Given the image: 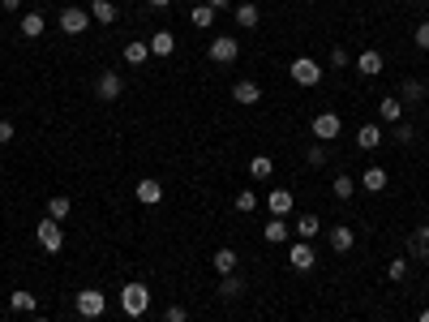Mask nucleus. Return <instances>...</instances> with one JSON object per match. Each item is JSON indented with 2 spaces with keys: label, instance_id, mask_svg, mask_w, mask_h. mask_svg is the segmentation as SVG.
<instances>
[{
  "label": "nucleus",
  "instance_id": "nucleus-14",
  "mask_svg": "<svg viewBox=\"0 0 429 322\" xmlns=\"http://www.w3.org/2000/svg\"><path fill=\"white\" fill-rule=\"evenodd\" d=\"M326 241H331V250H335V254H348V250H352V241H357V232H352L348 224H339V228L326 232Z\"/></svg>",
  "mask_w": 429,
  "mask_h": 322
},
{
  "label": "nucleus",
  "instance_id": "nucleus-5",
  "mask_svg": "<svg viewBox=\"0 0 429 322\" xmlns=\"http://www.w3.org/2000/svg\"><path fill=\"white\" fill-rule=\"evenodd\" d=\"M73 305H78V318H104V309H108V296L99 292V288H82Z\"/></svg>",
  "mask_w": 429,
  "mask_h": 322
},
{
  "label": "nucleus",
  "instance_id": "nucleus-19",
  "mask_svg": "<svg viewBox=\"0 0 429 322\" xmlns=\"http://www.w3.org/2000/svg\"><path fill=\"white\" fill-rule=\"evenodd\" d=\"M361 185H365L369 193H382V189H387V168H378V163H373V168H365Z\"/></svg>",
  "mask_w": 429,
  "mask_h": 322
},
{
  "label": "nucleus",
  "instance_id": "nucleus-27",
  "mask_svg": "<svg viewBox=\"0 0 429 322\" xmlns=\"http://www.w3.org/2000/svg\"><path fill=\"white\" fill-rule=\"evenodd\" d=\"M270 172H275V163H270V155H254V159H249V177H254V181H266V177H270Z\"/></svg>",
  "mask_w": 429,
  "mask_h": 322
},
{
  "label": "nucleus",
  "instance_id": "nucleus-25",
  "mask_svg": "<svg viewBox=\"0 0 429 322\" xmlns=\"http://www.w3.org/2000/svg\"><path fill=\"white\" fill-rule=\"evenodd\" d=\"M124 61H129V65H146L150 61V43H142V39L124 43Z\"/></svg>",
  "mask_w": 429,
  "mask_h": 322
},
{
  "label": "nucleus",
  "instance_id": "nucleus-15",
  "mask_svg": "<svg viewBox=\"0 0 429 322\" xmlns=\"http://www.w3.org/2000/svg\"><path fill=\"white\" fill-rule=\"evenodd\" d=\"M232 99H236V104H245V108H254L258 99H262V86H258V82H236V86H232Z\"/></svg>",
  "mask_w": 429,
  "mask_h": 322
},
{
  "label": "nucleus",
  "instance_id": "nucleus-38",
  "mask_svg": "<svg viewBox=\"0 0 429 322\" xmlns=\"http://www.w3.org/2000/svg\"><path fill=\"white\" fill-rule=\"evenodd\" d=\"M416 47H421V52H429V22H421V26H416Z\"/></svg>",
  "mask_w": 429,
  "mask_h": 322
},
{
  "label": "nucleus",
  "instance_id": "nucleus-7",
  "mask_svg": "<svg viewBox=\"0 0 429 322\" xmlns=\"http://www.w3.org/2000/svg\"><path fill=\"white\" fill-rule=\"evenodd\" d=\"M288 266H292V271H300V275H305V271H314V266H318L314 245H309V241H296L292 250H288Z\"/></svg>",
  "mask_w": 429,
  "mask_h": 322
},
{
  "label": "nucleus",
  "instance_id": "nucleus-33",
  "mask_svg": "<svg viewBox=\"0 0 429 322\" xmlns=\"http://www.w3.org/2000/svg\"><path fill=\"white\" fill-rule=\"evenodd\" d=\"M189 22H193V26H211V22H215V9H211V5H197V9L189 13Z\"/></svg>",
  "mask_w": 429,
  "mask_h": 322
},
{
  "label": "nucleus",
  "instance_id": "nucleus-22",
  "mask_svg": "<svg viewBox=\"0 0 429 322\" xmlns=\"http://www.w3.org/2000/svg\"><path fill=\"white\" fill-rule=\"evenodd\" d=\"M378 142H382V125H361L357 129V146H361V151H373Z\"/></svg>",
  "mask_w": 429,
  "mask_h": 322
},
{
  "label": "nucleus",
  "instance_id": "nucleus-23",
  "mask_svg": "<svg viewBox=\"0 0 429 322\" xmlns=\"http://www.w3.org/2000/svg\"><path fill=\"white\" fill-rule=\"evenodd\" d=\"M232 271H236V250L223 245V250H215V275H232Z\"/></svg>",
  "mask_w": 429,
  "mask_h": 322
},
{
  "label": "nucleus",
  "instance_id": "nucleus-43",
  "mask_svg": "<svg viewBox=\"0 0 429 322\" xmlns=\"http://www.w3.org/2000/svg\"><path fill=\"white\" fill-rule=\"evenodd\" d=\"M146 5H150V9H168V5H172V0H146Z\"/></svg>",
  "mask_w": 429,
  "mask_h": 322
},
{
  "label": "nucleus",
  "instance_id": "nucleus-35",
  "mask_svg": "<svg viewBox=\"0 0 429 322\" xmlns=\"http://www.w3.org/2000/svg\"><path fill=\"white\" fill-rule=\"evenodd\" d=\"M163 322H189V309H185V305H168V309H163Z\"/></svg>",
  "mask_w": 429,
  "mask_h": 322
},
{
  "label": "nucleus",
  "instance_id": "nucleus-20",
  "mask_svg": "<svg viewBox=\"0 0 429 322\" xmlns=\"http://www.w3.org/2000/svg\"><path fill=\"white\" fill-rule=\"evenodd\" d=\"M408 254H412V258H429V224L408 236Z\"/></svg>",
  "mask_w": 429,
  "mask_h": 322
},
{
  "label": "nucleus",
  "instance_id": "nucleus-13",
  "mask_svg": "<svg viewBox=\"0 0 429 322\" xmlns=\"http://www.w3.org/2000/svg\"><path fill=\"white\" fill-rule=\"evenodd\" d=\"M9 309H13V314H35V309H39L35 292H26V288H13V292H9Z\"/></svg>",
  "mask_w": 429,
  "mask_h": 322
},
{
  "label": "nucleus",
  "instance_id": "nucleus-10",
  "mask_svg": "<svg viewBox=\"0 0 429 322\" xmlns=\"http://www.w3.org/2000/svg\"><path fill=\"white\" fill-rule=\"evenodd\" d=\"M292 207H296V198H292L288 189H270V193H266V211H270L275 219H284Z\"/></svg>",
  "mask_w": 429,
  "mask_h": 322
},
{
  "label": "nucleus",
  "instance_id": "nucleus-29",
  "mask_svg": "<svg viewBox=\"0 0 429 322\" xmlns=\"http://www.w3.org/2000/svg\"><path fill=\"white\" fill-rule=\"evenodd\" d=\"M245 292V280H236V275H219V296L223 301H232V296H241Z\"/></svg>",
  "mask_w": 429,
  "mask_h": 322
},
{
  "label": "nucleus",
  "instance_id": "nucleus-41",
  "mask_svg": "<svg viewBox=\"0 0 429 322\" xmlns=\"http://www.w3.org/2000/svg\"><path fill=\"white\" fill-rule=\"evenodd\" d=\"M13 134H17V129L9 125V120H0V146H5V142H13Z\"/></svg>",
  "mask_w": 429,
  "mask_h": 322
},
{
  "label": "nucleus",
  "instance_id": "nucleus-18",
  "mask_svg": "<svg viewBox=\"0 0 429 322\" xmlns=\"http://www.w3.org/2000/svg\"><path fill=\"white\" fill-rule=\"evenodd\" d=\"M116 5H112V0H90V17L95 22H104V26H112V22H116Z\"/></svg>",
  "mask_w": 429,
  "mask_h": 322
},
{
  "label": "nucleus",
  "instance_id": "nucleus-28",
  "mask_svg": "<svg viewBox=\"0 0 429 322\" xmlns=\"http://www.w3.org/2000/svg\"><path fill=\"white\" fill-rule=\"evenodd\" d=\"M262 236H266L270 245H284V241H288V224H284V219H275V215H270V224L262 228Z\"/></svg>",
  "mask_w": 429,
  "mask_h": 322
},
{
  "label": "nucleus",
  "instance_id": "nucleus-16",
  "mask_svg": "<svg viewBox=\"0 0 429 322\" xmlns=\"http://www.w3.org/2000/svg\"><path fill=\"white\" fill-rule=\"evenodd\" d=\"M378 116L387 120V125H399L403 120V99H395V95H387L382 104H378Z\"/></svg>",
  "mask_w": 429,
  "mask_h": 322
},
{
  "label": "nucleus",
  "instance_id": "nucleus-1",
  "mask_svg": "<svg viewBox=\"0 0 429 322\" xmlns=\"http://www.w3.org/2000/svg\"><path fill=\"white\" fill-rule=\"evenodd\" d=\"M146 305H150V288H146L142 280H133V284H124V288H120V309L129 314V318H142V314H146Z\"/></svg>",
  "mask_w": 429,
  "mask_h": 322
},
{
  "label": "nucleus",
  "instance_id": "nucleus-21",
  "mask_svg": "<svg viewBox=\"0 0 429 322\" xmlns=\"http://www.w3.org/2000/svg\"><path fill=\"white\" fill-rule=\"evenodd\" d=\"M172 47H176L172 31H155V35H150V56H172Z\"/></svg>",
  "mask_w": 429,
  "mask_h": 322
},
{
  "label": "nucleus",
  "instance_id": "nucleus-3",
  "mask_svg": "<svg viewBox=\"0 0 429 322\" xmlns=\"http://www.w3.org/2000/svg\"><path fill=\"white\" fill-rule=\"evenodd\" d=\"M35 236H39V245H43V254H60V250H65V232H60V219H39Z\"/></svg>",
  "mask_w": 429,
  "mask_h": 322
},
{
  "label": "nucleus",
  "instance_id": "nucleus-45",
  "mask_svg": "<svg viewBox=\"0 0 429 322\" xmlns=\"http://www.w3.org/2000/svg\"><path fill=\"white\" fill-rule=\"evenodd\" d=\"M421 322H429V309H421Z\"/></svg>",
  "mask_w": 429,
  "mask_h": 322
},
{
  "label": "nucleus",
  "instance_id": "nucleus-11",
  "mask_svg": "<svg viewBox=\"0 0 429 322\" xmlns=\"http://www.w3.org/2000/svg\"><path fill=\"white\" fill-rule=\"evenodd\" d=\"M138 202H142V207H159V202H163V185H159L155 177H142V181H138Z\"/></svg>",
  "mask_w": 429,
  "mask_h": 322
},
{
  "label": "nucleus",
  "instance_id": "nucleus-2",
  "mask_svg": "<svg viewBox=\"0 0 429 322\" xmlns=\"http://www.w3.org/2000/svg\"><path fill=\"white\" fill-rule=\"evenodd\" d=\"M288 73H292V82H296V86H318V82H322V73H326V69H322V65H318L314 56H296Z\"/></svg>",
  "mask_w": 429,
  "mask_h": 322
},
{
  "label": "nucleus",
  "instance_id": "nucleus-31",
  "mask_svg": "<svg viewBox=\"0 0 429 322\" xmlns=\"http://www.w3.org/2000/svg\"><path fill=\"white\" fill-rule=\"evenodd\" d=\"M69 211H73L69 198H47V219H65Z\"/></svg>",
  "mask_w": 429,
  "mask_h": 322
},
{
  "label": "nucleus",
  "instance_id": "nucleus-46",
  "mask_svg": "<svg viewBox=\"0 0 429 322\" xmlns=\"http://www.w3.org/2000/svg\"><path fill=\"white\" fill-rule=\"evenodd\" d=\"M35 322H47V318H35Z\"/></svg>",
  "mask_w": 429,
  "mask_h": 322
},
{
  "label": "nucleus",
  "instance_id": "nucleus-37",
  "mask_svg": "<svg viewBox=\"0 0 429 322\" xmlns=\"http://www.w3.org/2000/svg\"><path fill=\"white\" fill-rule=\"evenodd\" d=\"M352 65V56L343 52V47H335V52H331V69H348Z\"/></svg>",
  "mask_w": 429,
  "mask_h": 322
},
{
  "label": "nucleus",
  "instance_id": "nucleus-4",
  "mask_svg": "<svg viewBox=\"0 0 429 322\" xmlns=\"http://www.w3.org/2000/svg\"><path fill=\"white\" fill-rule=\"evenodd\" d=\"M207 56H211L215 65H236L241 43H236L232 35H215V39H211V47H207Z\"/></svg>",
  "mask_w": 429,
  "mask_h": 322
},
{
  "label": "nucleus",
  "instance_id": "nucleus-9",
  "mask_svg": "<svg viewBox=\"0 0 429 322\" xmlns=\"http://www.w3.org/2000/svg\"><path fill=\"white\" fill-rule=\"evenodd\" d=\"M120 90H124V78H120V73H112V69H104V73H99V82H95V95L104 99V104H112V99H120Z\"/></svg>",
  "mask_w": 429,
  "mask_h": 322
},
{
  "label": "nucleus",
  "instance_id": "nucleus-34",
  "mask_svg": "<svg viewBox=\"0 0 429 322\" xmlns=\"http://www.w3.org/2000/svg\"><path fill=\"white\" fill-rule=\"evenodd\" d=\"M403 275H408V258H395V262L387 266V280H391V284H399Z\"/></svg>",
  "mask_w": 429,
  "mask_h": 322
},
{
  "label": "nucleus",
  "instance_id": "nucleus-36",
  "mask_svg": "<svg viewBox=\"0 0 429 322\" xmlns=\"http://www.w3.org/2000/svg\"><path fill=\"white\" fill-rule=\"evenodd\" d=\"M335 198H343V202H348V198H352V177H335Z\"/></svg>",
  "mask_w": 429,
  "mask_h": 322
},
{
  "label": "nucleus",
  "instance_id": "nucleus-44",
  "mask_svg": "<svg viewBox=\"0 0 429 322\" xmlns=\"http://www.w3.org/2000/svg\"><path fill=\"white\" fill-rule=\"evenodd\" d=\"M232 5V0H211V9H228Z\"/></svg>",
  "mask_w": 429,
  "mask_h": 322
},
{
  "label": "nucleus",
  "instance_id": "nucleus-42",
  "mask_svg": "<svg viewBox=\"0 0 429 322\" xmlns=\"http://www.w3.org/2000/svg\"><path fill=\"white\" fill-rule=\"evenodd\" d=\"M0 9H9V13H13V9H22V0H0Z\"/></svg>",
  "mask_w": 429,
  "mask_h": 322
},
{
  "label": "nucleus",
  "instance_id": "nucleus-24",
  "mask_svg": "<svg viewBox=\"0 0 429 322\" xmlns=\"http://www.w3.org/2000/svg\"><path fill=\"white\" fill-rule=\"evenodd\" d=\"M17 31H22V39H39L43 35V13H26L17 22Z\"/></svg>",
  "mask_w": 429,
  "mask_h": 322
},
{
  "label": "nucleus",
  "instance_id": "nucleus-8",
  "mask_svg": "<svg viewBox=\"0 0 429 322\" xmlns=\"http://www.w3.org/2000/svg\"><path fill=\"white\" fill-rule=\"evenodd\" d=\"M339 129H343V120H339L335 112H318V116H314V138H318V142H335Z\"/></svg>",
  "mask_w": 429,
  "mask_h": 322
},
{
  "label": "nucleus",
  "instance_id": "nucleus-39",
  "mask_svg": "<svg viewBox=\"0 0 429 322\" xmlns=\"http://www.w3.org/2000/svg\"><path fill=\"white\" fill-rule=\"evenodd\" d=\"M309 163H314V168H322V163H326V146H322V142L309 151Z\"/></svg>",
  "mask_w": 429,
  "mask_h": 322
},
{
  "label": "nucleus",
  "instance_id": "nucleus-40",
  "mask_svg": "<svg viewBox=\"0 0 429 322\" xmlns=\"http://www.w3.org/2000/svg\"><path fill=\"white\" fill-rule=\"evenodd\" d=\"M395 138H399V142H412L416 129H412V125H395Z\"/></svg>",
  "mask_w": 429,
  "mask_h": 322
},
{
  "label": "nucleus",
  "instance_id": "nucleus-26",
  "mask_svg": "<svg viewBox=\"0 0 429 322\" xmlns=\"http://www.w3.org/2000/svg\"><path fill=\"white\" fill-rule=\"evenodd\" d=\"M318 232H322L318 215H300V219H296V236H300V241H314Z\"/></svg>",
  "mask_w": 429,
  "mask_h": 322
},
{
  "label": "nucleus",
  "instance_id": "nucleus-32",
  "mask_svg": "<svg viewBox=\"0 0 429 322\" xmlns=\"http://www.w3.org/2000/svg\"><path fill=\"white\" fill-rule=\"evenodd\" d=\"M399 95H403V104H421V99H425V86H421L416 78H408V82H403V90H399Z\"/></svg>",
  "mask_w": 429,
  "mask_h": 322
},
{
  "label": "nucleus",
  "instance_id": "nucleus-17",
  "mask_svg": "<svg viewBox=\"0 0 429 322\" xmlns=\"http://www.w3.org/2000/svg\"><path fill=\"white\" fill-rule=\"evenodd\" d=\"M232 13H236V26H249V31H254L258 22H262V9L254 5V0H245V5H236Z\"/></svg>",
  "mask_w": 429,
  "mask_h": 322
},
{
  "label": "nucleus",
  "instance_id": "nucleus-12",
  "mask_svg": "<svg viewBox=\"0 0 429 322\" xmlns=\"http://www.w3.org/2000/svg\"><path fill=\"white\" fill-rule=\"evenodd\" d=\"M352 65H357V69L365 73V78H378V73H382V65H387V61H382V52H378V47H365V52H361L357 61H352Z\"/></svg>",
  "mask_w": 429,
  "mask_h": 322
},
{
  "label": "nucleus",
  "instance_id": "nucleus-30",
  "mask_svg": "<svg viewBox=\"0 0 429 322\" xmlns=\"http://www.w3.org/2000/svg\"><path fill=\"white\" fill-rule=\"evenodd\" d=\"M236 211H241V215H254V211H258V193H254V189H241V193H236Z\"/></svg>",
  "mask_w": 429,
  "mask_h": 322
},
{
  "label": "nucleus",
  "instance_id": "nucleus-6",
  "mask_svg": "<svg viewBox=\"0 0 429 322\" xmlns=\"http://www.w3.org/2000/svg\"><path fill=\"white\" fill-rule=\"evenodd\" d=\"M60 31H65V35H82V31H90V9L65 5V9H60Z\"/></svg>",
  "mask_w": 429,
  "mask_h": 322
}]
</instances>
